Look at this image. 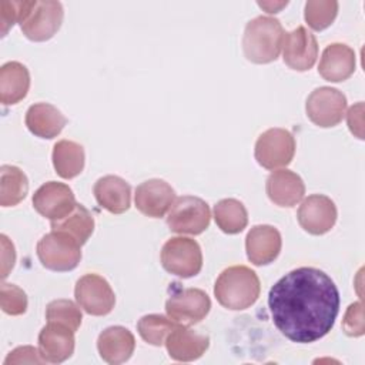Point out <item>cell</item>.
Instances as JSON below:
<instances>
[{"mask_svg": "<svg viewBox=\"0 0 365 365\" xmlns=\"http://www.w3.org/2000/svg\"><path fill=\"white\" fill-rule=\"evenodd\" d=\"M0 307L9 315H21L27 309L26 292L14 284H1Z\"/></svg>", "mask_w": 365, "mask_h": 365, "instance_id": "d6a6232c", "label": "cell"}, {"mask_svg": "<svg viewBox=\"0 0 365 365\" xmlns=\"http://www.w3.org/2000/svg\"><path fill=\"white\" fill-rule=\"evenodd\" d=\"M338 13L335 0H308L305 3V21L312 30L321 31L332 24Z\"/></svg>", "mask_w": 365, "mask_h": 365, "instance_id": "f546056e", "label": "cell"}, {"mask_svg": "<svg viewBox=\"0 0 365 365\" xmlns=\"http://www.w3.org/2000/svg\"><path fill=\"white\" fill-rule=\"evenodd\" d=\"M46 319L47 322L61 324L71 331H77L81 325V311L80 308L70 299H54L46 308Z\"/></svg>", "mask_w": 365, "mask_h": 365, "instance_id": "4dcf8cb0", "label": "cell"}, {"mask_svg": "<svg viewBox=\"0 0 365 365\" xmlns=\"http://www.w3.org/2000/svg\"><path fill=\"white\" fill-rule=\"evenodd\" d=\"M135 348L134 335L124 327H108L97 339V349L103 361L111 365L130 359Z\"/></svg>", "mask_w": 365, "mask_h": 365, "instance_id": "7402d4cb", "label": "cell"}, {"mask_svg": "<svg viewBox=\"0 0 365 365\" xmlns=\"http://www.w3.org/2000/svg\"><path fill=\"white\" fill-rule=\"evenodd\" d=\"M168 355L180 362L198 359L208 349L210 338L205 334L194 331L188 327H175L165 339Z\"/></svg>", "mask_w": 365, "mask_h": 365, "instance_id": "d6986e66", "label": "cell"}, {"mask_svg": "<svg viewBox=\"0 0 365 365\" xmlns=\"http://www.w3.org/2000/svg\"><path fill=\"white\" fill-rule=\"evenodd\" d=\"M346 97L334 87H318L307 98L305 111L308 118L318 127H335L344 118Z\"/></svg>", "mask_w": 365, "mask_h": 365, "instance_id": "ba28073f", "label": "cell"}, {"mask_svg": "<svg viewBox=\"0 0 365 365\" xmlns=\"http://www.w3.org/2000/svg\"><path fill=\"white\" fill-rule=\"evenodd\" d=\"M342 327L349 336H361L364 334V311L361 302H354L348 307Z\"/></svg>", "mask_w": 365, "mask_h": 365, "instance_id": "836d02e7", "label": "cell"}, {"mask_svg": "<svg viewBox=\"0 0 365 365\" xmlns=\"http://www.w3.org/2000/svg\"><path fill=\"white\" fill-rule=\"evenodd\" d=\"M37 257L47 269L57 272L71 271L81 259V245L71 235L51 230V232L38 240Z\"/></svg>", "mask_w": 365, "mask_h": 365, "instance_id": "277c9868", "label": "cell"}, {"mask_svg": "<svg viewBox=\"0 0 365 365\" xmlns=\"http://www.w3.org/2000/svg\"><path fill=\"white\" fill-rule=\"evenodd\" d=\"M64 10L60 1H37L20 24L23 34L31 41L50 40L60 29Z\"/></svg>", "mask_w": 365, "mask_h": 365, "instance_id": "8fae6325", "label": "cell"}, {"mask_svg": "<svg viewBox=\"0 0 365 365\" xmlns=\"http://www.w3.org/2000/svg\"><path fill=\"white\" fill-rule=\"evenodd\" d=\"M282 245L279 231L272 225H255L245 238V251L254 265H268L279 254Z\"/></svg>", "mask_w": 365, "mask_h": 365, "instance_id": "e0dca14e", "label": "cell"}, {"mask_svg": "<svg viewBox=\"0 0 365 365\" xmlns=\"http://www.w3.org/2000/svg\"><path fill=\"white\" fill-rule=\"evenodd\" d=\"M100 207L111 214H123L131 205V187L117 175H104L98 178L93 188Z\"/></svg>", "mask_w": 365, "mask_h": 365, "instance_id": "44dd1931", "label": "cell"}, {"mask_svg": "<svg viewBox=\"0 0 365 365\" xmlns=\"http://www.w3.org/2000/svg\"><path fill=\"white\" fill-rule=\"evenodd\" d=\"M284 29L278 19L258 16L250 20L242 36V50L247 60L255 64L275 61L282 48Z\"/></svg>", "mask_w": 365, "mask_h": 365, "instance_id": "3957f363", "label": "cell"}, {"mask_svg": "<svg viewBox=\"0 0 365 365\" xmlns=\"http://www.w3.org/2000/svg\"><path fill=\"white\" fill-rule=\"evenodd\" d=\"M51 230L66 232L83 245L94 231V218L84 205L77 204L67 217L58 221H51Z\"/></svg>", "mask_w": 365, "mask_h": 365, "instance_id": "4316f807", "label": "cell"}, {"mask_svg": "<svg viewBox=\"0 0 365 365\" xmlns=\"http://www.w3.org/2000/svg\"><path fill=\"white\" fill-rule=\"evenodd\" d=\"M38 351L46 362H64L74 352V331L57 322H47L38 334Z\"/></svg>", "mask_w": 365, "mask_h": 365, "instance_id": "2e32d148", "label": "cell"}, {"mask_svg": "<svg viewBox=\"0 0 365 365\" xmlns=\"http://www.w3.org/2000/svg\"><path fill=\"white\" fill-rule=\"evenodd\" d=\"M255 160L267 170L287 167L295 154L294 135L285 128H269L255 143Z\"/></svg>", "mask_w": 365, "mask_h": 365, "instance_id": "52a82bcc", "label": "cell"}, {"mask_svg": "<svg viewBox=\"0 0 365 365\" xmlns=\"http://www.w3.org/2000/svg\"><path fill=\"white\" fill-rule=\"evenodd\" d=\"M24 121L30 133L40 138L50 140L61 133L67 118L53 104L36 103L29 107Z\"/></svg>", "mask_w": 365, "mask_h": 365, "instance_id": "603a6c76", "label": "cell"}, {"mask_svg": "<svg viewBox=\"0 0 365 365\" xmlns=\"http://www.w3.org/2000/svg\"><path fill=\"white\" fill-rule=\"evenodd\" d=\"M177 327L171 318H167L164 315L158 314H150L140 318L137 322V329L140 336L148 342L150 345L160 346L165 342L168 334Z\"/></svg>", "mask_w": 365, "mask_h": 365, "instance_id": "f1b7e54d", "label": "cell"}, {"mask_svg": "<svg viewBox=\"0 0 365 365\" xmlns=\"http://www.w3.org/2000/svg\"><path fill=\"white\" fill-rule=\"evenodd\" d=\"M259 278L245 265H232L225 268L217 278L214 295L217 301L234 311L250 308L259 297Z\"/></svg>", "mask_w": 365, "mask_h": 365, "instance_id": "7a4b0ae2", "label": "cell"}, {"mask_svg": "<svg viewBox=\"0 0 365 365\" xmlns=\"http://www.w3.org/2000/svg\"><path fill=\"white\" fill-rule=\"evenodd\" d=\"M318 57V43L315 36L304 26L284 33L282 58L284 63L297 71L309 70Z\"/></svg>", "mask_w": 365, "mask_h": 365, "instance_id": "4fadbf2b", "label": "cell"}, {"mask_svg": "<svg viewBox=\"0 0 365 365\" xmlns=\"http://www.w3.org/2000/svg\"><path fill=\"white\" fill-rule=\"evenodd\" d=\"M78 305L90 315L101 317L113 311L115 295L106 278L98 274L83 275L74 288Z\"/></svg>", "mask_w": 365, "mask_h": 365, "instance_id": "30bf717a", "label": "cell"}, {"mask_svg": "<svg viewBox=\"0 0 365 365\" xmlns=\"http://www.w3.org/2000/svg\"><path fill=\"white\" fill-rule=\"evenodd\" d=\"M30 88V73L19 61H9L0 68V100L4 106L21 101Z\"/></svg>", "mask_w": 365, "mask_h": 365, "instance_id": "cb8c5ba5", "label": "cell"}, {"mask_svg": "<svg viewBox=\"0 0 365 365\" xmlns=\"http://www.w3.org/2000/svg\"><path fill=\"white\" fill-rule=\"evenodd\" d=\"M46 362L40 355V351L34 346L24 345L13 349L4 359V365H19V364H43Z\"/></svg>", "mask_w": 365, "mask_h": 365, "instance_id": "e575fe53", "label": "cell"}, {"mask_svg": "<svg viewBox=\"0 0 365 365\" xmlns=\"http://www.w3.org/2000/svg\"><path fill=\"white\" fill-rule=\"evenodd\" d=\"M288 4V1H278V3H272V1H258V6L262 7L267 13H277L279 11L282 7H285Z\"/></svg>", "mask_w": 365, "mask_h": 365, "instance_id": "74e56055", "label": "cell"}, {"mask_svg": "<svg viewBox=\"0 0 365 365\" xmlns=\"http://www.w3.org/2000/svg\"><path fill=\"white\" fill-rule=\"evenodd\" d=\"M355 66V51L344 43H332L322 51L318 73L327 81L339 83L354 74Z\"/></svg>", "mask_w": 365, "mask_h": 365, "instance_id": "ac0fdd59", "label": "cell"}, {"mask_svg": "<svg viewBox=\"0 0 365 365\" xmlns=\"http://www.w3.org/2000/svg\"><path fill=\"white\" fill-rule=\"evenodd\" d=\"M268 198L279 207L297 205L305 194V185L302 178L287 168L275 170L269 174L265 184Z\"/></svg>", "mask_w": 365, "mask_h": 365, "instance_id": "ffe728a7", "label": "cell"}, {"mask_svg": "<svg viewBox=\"0 0 365 365\" xmlns=\"http://www.w3.org/2000/svg\"><path fill=\"white\" fill-rule=\"evenodd\" d=\"M211 308L210 297L198 288H178L165 302L168 318L181 325L201 322Z\"/></svg>", "mask_w": 365, "mask_h": 365, "instance_id": "9c48e42d", "label": "cell"}, {"mask_svg": "<svg viewBox=\"0 0 365 365\" xmlns=\"http://www.w3.org/2000/svg\"><path fill=\"white\" fill-rule=\"evenodd\" d=\"M0 238H1V248H3V255H1L3 271H1V277L6 278L9 275V271L14 267L16 252H14L13 244L9 241V238L6 235H1Z\"/></svg>", "mask_w": 365, "mask_h": 365, "instance_id": "8d00e7d4", "label": "cell"}, {"mask_svg": "<svg viewBox=\"0 0 365 365\" xmlns=\"http://www.w3.org/2000/svg\"><path fill=\"white\" fill-rule=\"evenodd\" d=\"M76 205V197L64 182L48 181L33 194L34 210L50 221H58L67 217Z\"/></svg>", "mask_w": 365, "mask_h": 365, "instance_id": "7c38bea8", "label": "cell"}, {"mask_svg": "<svg viewBox=\"0 0 365 365\" xmlns=\"http://www.w3.org/2000/svg\"><path fill=\"white\" fill-rule=\"evenodd\" d=\"M53 165L56 173L66 180L77 177L84 168V148L71 140H60L53 147Z\"/></svg>", "mask_w": 365, "mask_h": 365, "instance_id": "d4e9b609", "label": "cell"}, {"mask_svg": "<svg viewBox=\"0 0 365 365\" xmlns=\"http://www.w3.org/2000/svg\"><path fill=\"white\" fill-rule=\"evenodd\" d=\"M299 225L312 235H322L332 230L336 222L335 202L322 194H312L307 197L298 208Z\"/></svg>", "mask_w": 365, "mask_h": 365, "instance_id": "5bb4252c", "label": "cell"}, {"mask_svg": "<svg viewBox=\"0 0 365 365\" xmlns=\"http://www.w3.org/2000/svg\"><path fill=\"white\" fill-rule=\"evenodd\" d=\"M161 264L173 275L191 278L202 268L201 248L192 238L173 237L161 248Z\"/></svg>", "mask_w": 365, "mask_h": 365, "instance_id": "8992f818", "label": "cell"}, {"mask_svg": "<svg viewBox=\"0 0 365 365\" xmlns=\"http://www.w3.org/2000/svg\"><path fill=\"white\" fill-rule=\"evenodd\" d=\"M268 307L282 335L292 342L309 344L332 329L339 312V292L324 271L301 267L272 285Z\"/></svg>", "mask_w": 365, "mask_h": 365, "instance_id": "6da1fadb", "label": "cell"}, {"mask_svg": "<svg viewBox=\"0 0 365 365\" xmlns=\"http://www.w3.org/2000/svg\"><path fill=\"white\" fill-rule=\"evenodd\" d=\"M36 0H20V1H0V27L1 36L4 37L14 23L21 24L31 9L34 7Z\"/></svg>", "mask_w": 365, "mask_h": 365, "instance_id": "1f68e13d", "label": "cell"}, {"mask_svg": "<svg viewBox=\"0 0 365 365\" xmlns=\"http://www.w3.org/2000/svg\"><path fill=\"white\" fill-rule=\"evenodd\" d=\"M0 204L1 207H14L21 202L29 191L26 174L16 165H1L0 168Z\"/></svg>", "mask_w": 365, "mask_h": 365, "instance_id": "484cf974", "label": "cell"}, {"mask_svg": "<svg viewBox=\"0 0 365 365\" xmlns=\"http://www.w3.org/2000/svg\"><path fill=\"white\" fill-rule=\"evenodd\" d=\"M175 200V191L173 187L160 178H151L141 182L135 190V207L137 210L151 218H161L170 211Z\"/></svg>", "mask_w": 365, "mask_h": 365, "instance_id": "9a60e30c", "label": "cell"}, {"mask_svg": "<svg viewBox=\"0 0 365 365\" xmlns=\"http://www.w3.org/2000/svg\"><path fill=\"white\" fill-rule=\"evenodd\" d=\"M214 218L218 228L225 234H238L248 224L244 204L235 198H224L214 207Z\"/></svg>", "mask_w": 365, "mask_h": 365, "instance_id": "83f0119b", "label": "cell"}, {"mask_svg": "<svg viewBox=\"0 0 365 365\" xmlns=\"http://www.w3.org/2000/svg\"><path fill=\"white\" fill-rule=\"evenodd\" d=\"M362 114H364V104L359 101L355 106H352L348 110L346 114V121H348V127L351 130L352 134H355L358 138H364L362 134Z\"/></svg>", "mask_w": 365, "mask_h": 365, "instance_id": "d590c367", "label": "cell"}, {"mask_svg": "<svg viewBox=\"0 0 365 365\" xmlns=\"http://www.w3.org/2000/svg\"><path fill=\"white\" fill-rule=\"evenodd\" d=\"M210 220L211 211L204 200L182 195L174 200L167 215V225L177 234L198 235L208 228Z\"/></svg>", "mask_w": 365, "mask_h": 365, "instance_id": "5b68a950", "label": "cell"}]
</instances>
